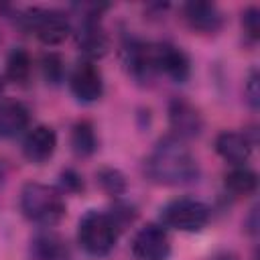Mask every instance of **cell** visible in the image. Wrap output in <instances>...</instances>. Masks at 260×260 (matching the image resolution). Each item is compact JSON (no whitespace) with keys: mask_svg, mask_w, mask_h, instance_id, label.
<instances>
[{"mask_svg":"<svg viewBox=\"0 0 260 260\" xmlns=\"http://www.w3.org/2000/svg\"><path fill=\"white\" fill-rule=\"evenodd\" d=\"M244 95H246V102L252 110H258L260 106V89H258V73L252 71L248 81H246V87H244Z\"/></svg>","mask_w":260,"mask_h":260,"instance_id":"obj_24","label":"cell"},{"mask_svg":"<svg viewBox=\"0 0 260 260\" xmlns=\"http://www.w3.org/2000/svg\"><path fill=\"white\" fill-rule=\"evenodd\" d=\"M71 148L77 156H89L98 148V138L91 122L81 120L71 128Z\"/></svg>","mask_w":260,"mask_h":260,"instance_id":"obj_18","label":"cell"},{"mask_svg":"<svg viewBox=\"0 0 260 260\" xmlns=\"http://www.w3.org/2000/svg\"><path fill=\"white\" fill-rule=\"evenodd\" d=\"M124 61L128 65L130 75L140 83L148 81L156 73L152 45L144 43V41H140L136 37H128L124 41Z\"/></svg>","mask_w":260,"mask_h":260,"instance_id":"obj_8","label":"cell"},{"mask_svg":"<svg viewBox=\"0 0 260 260\" xmlns=\"http://www.w3.org/2000/svg\"><path fill=\"white\" fill-rule=\"evenodd\" d=\"M169 124L173 136L179 140H189L201 134L203 130V116L201 112L187 100L175 98L169 104Z\"/></svg>","mask_w":260,"mask_h":260,"instance_id":"obj_7","label":"cell"},{"mask_svg":"<svg viewBox=\"0 0 260 260\" xmlns=\"http://www.w3.org/2000/svg\"><path fill=\"white\" fill-rule=\"evenodd\" d=\"M57 146V134L51 126H35L32 130L26 132L22 140V152L30 162H45L47 158L53 156Z\"/></svg>","mask_w":260,"mask_h":260,"instance_id":"obj_12","label":"cell"},{"mask_svg":"<svg viewBox=\"0 0 260 260\" xmlns=\"http://www.w3.org/2000/svg\"><path fill=\"white\" fill-rule=\"evenodd\" d=\"M77 45L81 49V53L89 59L102 57L108 49V37L102 30L98 16H83L79 32H77Z\"/></svg>","mask_w":260,"mask_h":260,"instance_id":"obj_15","label":"cell"},{"mask_svg":"<svg viewBox=\"0 0 260 260\" xmlns=\"http://www.w3.org/2000/svg\"><path fill=\"white\" fill-rule=\"evenodd\" d=\"M160 219L167 228L179 232H199L211 219V209L199 199L193 197H179L169 201L160 209Z\"/></svg>","mask_w":260,"mask_h":260,"instance_id":"obj_4","label":"cell"},{"mask_svg":"<svg viewBox=\"0 0 260 260\" xmlns=\"http://www.w3.org/2000/svg\"><path fill=\"white\" fill-rule=\"evenodd\" d=\"M20 211L32 223L49 228L65 215V199L57 187L26 183L20 191Z\"/></svg>","mask_w":260,"mask_h":260,"instance_id":"obj_2","label":"cell"},{"mask_svg":"<svg viewBox=\"0 0 260 260\" xmlns=\"http://www.w3.org/2000/svg\"><path fill=\"white\" fill-rule=\"evenodd\" d=\"M69 89L79 102L89 104L100 100L104 93V79L100 69L89 61H81L69 75Z\"/></svg>","mask_w":260,"mask_h":260,"instance_id":"obj_9","label":"cell"},{"mask_svg":"<svg viewBox=\"0 0 260 260\" xmlns=\"http://www.w3.org/2000/svg\"><path fill=\"white\" fill-rule=\"evenodd\" d=\"M61 185H63L65 191L77 193V191L83 189V179H81L79 173H75L73 169H65V171L61 173Z\"/></svg>","mask_w":260,"mask_h":260,"instance_id":"obj_25","label":"cell"},{"mask_svg":"<svg viewBox=\"0 0 260 260\" xmlns=\"http://www.w3.org/2000/svg\"><path fill=\"white\" fill-rule=\"evenodd\" d=\"M118 240V228L104 211H87L77 225V242L89 256H106Z\"/></svg>","mask_w":260,"mask_h":260,"instance_id":"obj_3","label":"cell"},{"mask_svg":"<svg viewBox=\"0 0 260 260\" xmlns=\"http://www.w3.org/2000/svg\"><path fill=\"white\" fill-rule=\"evenodd\" d=\"M144 173L156 185H189L199 179V165L185 140L165 136L146 156Z\"/></svg>","mask_w":260,"mask_h":260,"instance_id":"obj_1","label":"cell"},{"mask_svg":"<svg viewBox=\"0 0 260 260\" xmlns=\"http://www.w3.org/2000/svg\"><path fill=\"white\" fill-rule=\"evenodd\" d=\"M246 225H250L248 230H250L252 234L256 232V209H252V213H250V219H248V223H246Z\"/></svg>","mask_w":260,"mask_h":260,"instance_id":"obj_26","label":"cell"},{"mask_svg":"<svg viewBox=\"0 0 260 260\" xmlns=\"http://www.w3.org/2000/svg\"><path fill=\"white\" fill-rule=\"evenodd\" d=\"M183 18L185 22L203 35L217 32L223 24V14L221 10L211 4V2H189L183 6Z\"/></svg>","mask_w":260,"mask_h":260,"instance_id":"obj_11","label":"cell"},{"mask_svg":"<svg viewBox=\"0 0 260 260\" xmlns=\"http://www.w3.org/2000/svg\"><path fill=\"white\" fill-rule=\"evenodd\" d=\"M252 146H254V142L248 138L246 132H221L215 138L217 154L223 160H228L230 165H234V167L244 165L250 158Z\"/></svg>","mask_w":260,"mask_h":260,"instance_id":"obj_13","label":"cell"},{"mask_svg":"<svg viewBox=\"0 0 260 260\" xmlns=\"http://www.w3.org/2000/svg\"><path fill=\"white\" fill-rule=\"evenodd\" d=\"M215 260H236L232 254H225V256H219V258H215Z\"/></svg>","mask_w":260,"mask_h":260,"instance_id":"obj_27","label":"cell"},{"mask_svg":"<svg viewBox=\"0 0 260 260\" xmlns=\"http://www.w3.org/2000/svg\"><path fill=\"white\" fill-rule=\"evenodd\" d=\"M35 260H69L65 242L55 232H41L32 238L30 246Z\"/></svg>","mask_w":260,"mask_h":260,"instance_id":"obj_16","label":"cell"},{"mask_svg":"<svg viewBox=\"0 0 260 260\" xmlns=\"http://www.w3.org/2000/svg\"><path fill=\"white\" fill-rule=\"evenodd\" d=\"M242 24H244V32L256 41L260 37V10L256 6H250L248 10H244L242 14Z\"/></svg>","mask_w":260,"mask_h":260,"instance_id":"obj_23","label":"cell"},{"mask_svg":"<svg viewBox=\"0 0 260 260\" xmlns=\"http://www.w3.org/2000/svg\"><path fill=\"white\" fill-rule=\"evenodd\" d=\"M41 69H43V77L47 83L57 85L59 81H63L65 75V63L61 59V55L57 53H45L41 59Z\"/></svg>","mask_w":260,"mask_h":260,"instance_id":"obj_21","label":"cell"},{"mask_svg":"<svg viewBox=\"0 0 260 260\" xmlns=\"http://www.w3.org/2000/svg\"><path fill=\"white\" fill-rule=\"evenodd\" d=\"M108 215L112 217L114 225H116V228H118V232H120L124 225H128V223H132V221H134V217H136V209H134L132 205H128V203L118 201V203H114L112 213H108Z\"/></svg>","mask_w":260,"mask_h":260,"instance_id":"obj_22","label":"cell"},{"mask_svg":"<svg viewBox=\"0 0 260 260\" xmlns=\"http://www.w3.org/2000/svg\"><path fill=\"white\" fill-rule=\"evenodd\" d=\"M30 122L28 108L18 100H4L0 104V136L14 138L20 136Z\"/></svg>","mask_w":260,"mask_h":260,"instance_id":"obj_14","label":"cell"},{"mask_svg":"<svg viewBox=\"0 0 260 260\" xmlns=\"http://www.w3.org/2000/svg\"><path fill=\"white\" fill-rule=\"evenodd\" d=\"M26 30H30L45 45H59L71 32L67 14L53 8H30L20 16Z\"/></svg>","mask_w":260,"mask_h":260,"instance_id":"obj_5","label":"cell"},{"mask_svg":"<svg viewBox=\"0 0 260 260\" xmlns=\"http://www.w3.org/2000/svg\"><path fill=\"white\" fill-rule=\"evenodd\" d=\"M28 75H30V55L22 47L12 49L6 59V77L12 83H24Z\"/></svg>","mask_w":260,"mask_h":260,"instance_id":"obj_19","label":"cell"},{"mask_svg":"<svg viewBox=\"0 0 260 260\" xmlns=\"http://www.w3.org/2000/svg\"><path fill=\"white\" fill-rule=\"evenodd\" d=\"M132 254L138 260H167L171 254V240L160 225L148 223L134 234Z\"/></svg>","mask_w":260,"mask_h":260,"instance_id":"obj_6","label":"cell"},{"mask_svg":"<svg viewBox=\"0 0 260 260\" xmlns=\"http://www.w3.org/2000/svg\"><path fill=\"white\" fill-rule=\"evenodd\" d=\"M223 185H225V189H228L232 195H236V197L250 195V193H254L256 187H258V175H256L252 169H248V167H244V165H238V167H234L230 173H225Z\"/></svg>","mask_w":260,"mask_h":260,"instance_id":"obj_17","label":"cell"},{"mask_svg":"<svg viewBox=\"0 0 260 260\" xmlns=\"http://www.w3.org/2000/svg\"><path fill=\"white\" fill-rule=\"evenodd\" d=\"M95 177H98L100 187L112 197H118V195H122L126 191V179L118 169H112V167L100 169Z\"/></svg>","mask_w":260,"mask_h":260,"instance_id":"obj_20","label":"cell"},{"mask_svg":"<svg viewBox=\"0 0 260 260\" xmlns=\"http://www.w3.org/2000/svg\"><path fill=\"white\" fill-rule=\"evenodd\" d=\"M152 49H154L156 71L169 75L177 83L187 81V77L191 73V61L183 49H179L171 43H158V45H152Z\"/></svg>","mask_w":260,"mask_h":260,"instance_id":"obj_10","label":"cell"}]
</instances>
